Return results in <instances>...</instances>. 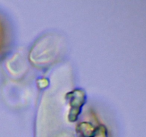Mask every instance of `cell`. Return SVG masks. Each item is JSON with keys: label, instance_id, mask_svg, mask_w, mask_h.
<instances>
[{"label": "cell", "instance_id": "cell-1", "mask_svg": "<svg viewBox=\"0 0 146 137\" xmlns=\"http://www.w3.org/2000/svg\"><path fill=\"white\" fill-rule=\"evenodd\" d=\"M10 33L9 25L2 15L0 14V57L5 52L9 43Z\"/></svg>", "mask_w": 146, "mask_h": 137}]
</instances>
